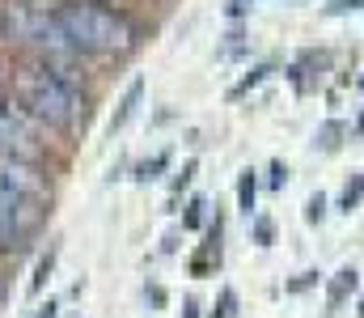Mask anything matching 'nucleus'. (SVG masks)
Instances as JSON below:
<instances>
[{
    "label": "nucleus",
    "instance_id": "f257e3e1",
    "mask_svg": "<svg viewBox=\"0 0 364 318\" xmlns=\"http://www.w3.org/2000/svg\"><path fill=\"white\" fill-rule=\"evenodd\" d=\"M17 98L26 106V115H34L47 127H73L85 115V98L77 81L60 73L55 64H26L17 73Z\"/></svg>",
    "mask_w": 364,
    "mask_h": 318
},
{
    "label": "nucleus",
    "instance_id": "f03ea898",
    "mask_svg": "<svg viewBox=\"0 0 364 318\" xmlns=\"http://www.w3.org/2000/svg\"><path fill=\"white\" fill-rule=\"evenodd\" d=\"M60 30L68 34V43L77 51H93V55H110V51H127L132 47V26L102 9V4H64L55 13Z\"/></svg>",
    "mask_w": 364,
    "mask_h": 318
},
{
    "label": "nucleus",
    "instance_id": "7ed1b4c3",
    "mask_svg": "<svg viewBox=\"0 0 364 318\" xmlns=\"http://www.w3.org/2000/svg\"><path fill=\"white\" fill-rule=\"evenodd\" d=\"M51 187L47 179L17 157H0V204H47Z\"/></svg>",
    "mask_w": 364,
    "mask_h": 318
},
{
    "label": "nucleus",
    "instance_id": "20e7f679",
    "mask_svg": "<svg viewBox=\"0 0 364 318\" xmlns=\"http://www.w3.org/2000/svg\"><path fill=\"white\" fill-rule=\"evenodd\" d=\"M43 221V204H0V246H21Z\"/></svg>",
    "mask_w": 364,
    "mask_h": 318
},
{
    "label": "nucleus",
    "instance_id": "39448f33",
    "mask_svg": "<svg viewBox=\"0 0 364 318\" xmlns=\"http://www.w3.org/2000/svg\"><path fill=\"white\" fill-rule=\"evenodd\" d=\"M140 102H144V81L136 77V81H132V85L123 90V98H119V110L110 115L106 132H110V136H114V132H123V127H127V123L136 119V110H140Z\"/></svg>",
    "mask_w": 364,
    "mask_h": 318
},
{
    "label": "nucleus",
    "instance_id": "423d86ee",
    "mask_svg": "<svg viewBox=\"0 0 364 318\" xmlns=\"http://www.w3.org/2000/svg\"><path fill=\"white\" fill-rule=\"evenodd\" d=\"M356 289V267H343V272H335V280H331V289H326V302L331 306H343V297Z\"/></svg>",
    "mask_w": 364,
    "mask_h": 318
},
{
    "label": "nucleus",
    "instance_id": "0eeeda50",
    "mask_svg": "<svg viewBox=\"0 0 364 318\" xmlns=\"http://www.w3.org/2000/svg\"><path fill=\"white\" fill-rule=\"evenodd\" d=\"M255 196H259V179H255V170H242V179H237V208L255 212Z\"/></svg>",
    "mask_w": 364,
    "mask_h": 318
},
{
    "label": "nucleus",
    "instance_id": "6e6552de",
    "mask_svg": "<svg viewBox=\"0 0 364 318\" xmlns=\"http://www.w3.org/2000/svg\"><path fill=\"white\" fill-rule=\"evenodd\" d=\"M360 200H364V174H352V179L343 183V191H339V208L352 212Z\"/></svg>",
    "mask_w": 364,
    "mask_h": 318
},
{
    "label": "nucleus",
    "instance_id": "1a4fd4ad",
    "mask_svg": "<svg viewBox=\"0 0 364 318\" xmlns=\"http://www.w3.org/2000/svg\"><path fill=\"white\" fill-rule=\"evenodd\" d=\"M166 166H170V153H153L149 161H140V166H136V179H140V183H149V179H157Z\"/></svg>",
    "mask_w": 364,
    "mask_h": 318
},
{
    "label": "nucleus",
    "instance_id": "9d476101",
    "mask_svg": "<svg viewBox=\"0 0 364 318\" xmlns=\"http://www.w3.org/2000/svg\"><path fill=\"white\" fill-rule=\"evenodd\" d=\"M267 73H272V64H259V68H255V73H250L246 81H237V85L229 90V98H246V94H250V90H255L259 81H267Z\"/></svg>",
    "mask_w": 364,
    "mask_h": 318
},
{
    "label": "nucleus",
    "instance_id": "9b49d317",
    "mask_svg": "<svg viewBox=\"0 0 364 318\" xmlns=\"http://www.w3.org/2000/svg\"><path fill=\"white\" fill-rule=\"evenodd\" d=\"M343 132H348V127H343V123H339V119H331V123H326V127H322V132H318V136H314V144H318V149H335V144H339V136H343Z\"/></svg>",
    "mask_w": 364,
    "mask_h": 318
},
{
    "label": "nucleus",
    "instance_id": "f8f14e48",
    "mask_svg": "<svg viewBox=\"0 0 364 318\" xmlns=\"http://www.w3.org/2000/svg\"><path fill=\"white\" fill-rule=\"evenodd\" d=\"M51 267H55V250H47V255L38 259V267H34V280H30V293H38V289L47 285V276H51Z\"/></svg>",
    "mask_w": 364,
    "mask_h": 318
},
{
    "label": "nucleus",
    "instance_id": "ddd939ff",
    "mask_svg": "<svg viewBox=\"0 0 364 318\" xmlns=\"http://www.w3.org/2000/svg\"><path fill=\"white\" fill-rule=\"evenodd\" d=\"M322 216H326V196L318 191V196H309V204H305V221H309V225H318Z\"/></svg>",
    "mask_w": 364,
    "mask_h": 318
},
{
    "label": "nucleus",
    "instance_id": "4468645a",
    "mask_svg": "<svg viewBox=\"0 0 364 318\" xmlns=\"http://www.w3.org/2000/svg\"><path fill=\"white\" fill-rule=\"evenodd\" d=\"M203 208H208L203 200H191V204H186V216H182V225H186V229H199V225H203Z\"/></svg>",
    "mask_w": 364,
    "mask_h": 318
},
{
    "label": "nucleus",
    "instance_id": "2eb2a0df",
    "mask_svg": "<svg viewBox=\"0 0 364 318\" xmlns=\"http://www.w3.org/2000/svg\"><path fill=\"white\" fill-rule=\"evenodd\" d=\"M352 9H364V0H331V4H326L331 17H343V13H352Z\"/></svg>",
    "mask_w": 364,
    "mask_h": 318
},
{
    "label": "nucleus",
    "instance_id": "dca6fc26",
    "mask_svg": "<svg viewBox=\"0 0 364 318\" xmlns=\"http://www.w3.org/2000/svg\"><path fill=\"white\" fill-rule=\"evenodd\" d=\"M272 221H255V242H259V246H272Z\"/></svg>",
    "mask_w": 364,
    "mask_h": 318
},
{
    "label": "nucleus",
    "instance_id": "f3484780",
    "mask_svg": "<svg viewBox=\"0 0 364 318\" xmlns=\"http://www.w3.org/2000/svg\"><path fill=\"white\" fill-rule=\"evenodd\" d=\"M267 183H272V187H284V183H288V166H284V161H272V174H267Z\"/></svg>",
    "mask_w": 364,
    "mask_h": 318
},
{
    "label": "nucleus",
    "instance_id": "a211bd4d",
    "mask_svg": "<svg viewBox=\"0 0 364 318\" xmlns=\"http://www.w3.org/2000/svg\"><path fill=\"white\" fill-rule=\"evenodd\" d=\"M233 306H237V297H233V289H225L220 293V314L216 318H233Z\"/></svg>",
    "mask_w": 364,
    "mask_h": 318
},
{
    "label": "nucleus",
    "instance_id": "6ab92c4d",
    "mask_svg": "<svg viewBox=\"0 0 364 318\" xmlns=\"http://www.w3.org/2000/svg\"><path fill=\"white\" fill-rule=\"evenodd\" d=\"M191 174H195V166H182V174H178V179H174V191H178V187H186V183H191Z\"/></svg>",
    "mask_w": 364,
    "mask_h": 318
},
{
    "label": "nucleus",
    "instance_id": "aec40b11",
    "mask_svg": "<svg viewBox=\"0 0 364 318\" xmlns=\"http://www.w3.org/2000/svg\"><path fill=\"white\" fill-rule=\"evenodd\" d=\"M182 318H199V306H195V302H186V306H182Z\"/></svg>",
    "mask_w": 364,
    "mask_h": 318
},
{
    "label": "nucleus",
    "instance_id": "412c9836",
    "mask_svg": "<svg viewBox=\"0 0 364 318\" xmlns=\"http://www.w3.org/2000/svg\"><path fill=\"white\" fill-rule=\"evenodd\" d=\"M34 318H55V302H47V306H43V314H34Z\"/></svg>",
    "mask_w": 364,
    "mask_h": 318
},
{
    "label": "nucleus",
    "instance_id": "4be33fe9",
    "mask_svg": "<svg viewBox=\"0 0 364 318\" xmlns=\"http://www.w3.org/2000/svg\"><path fill=\"white\" fill-rule=\"evenodd\" d=\"M73 4H93V0H73Z\"/></svg>",
    "mask_w": 364,
    "mask_h": 318
},
{
    "label": "nucleus",
    "instance_id": "5701e85b",
    "mask_svg": "<svg viewBox=\"0 0 364 318\" xmlns=\"http://www.w3.org/2000/svg\"><path fill=\"white\" fill-rule=\"evenodd\" d=\"M360 90H364V73H360Z\"/></svg>",
    "mask_w": 364,
    "mask_h": 318
},
{
    "label": "nucleus",
    "instance_id": "b1692460",
    "mask_svg": "<svg viewBox=\"0 0 364 318\" xmlns=\"http://www.w3.org/2000/svg\"><path fill=\"white\" fill-rule=\"evenodd\" d=\"M360 314H364V297H360Z\"/></svg>",
    "mask_w": 364,
    "mask_h": 318
}]
</instances>
